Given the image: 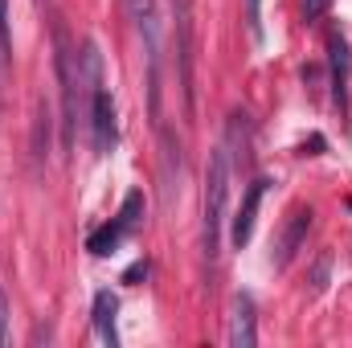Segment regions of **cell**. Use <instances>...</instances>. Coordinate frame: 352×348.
<instances>
[{
	"label": "cell",
	"instance_id": "obj_12",
	"mask_svg": "<svg viewBox=\"0 0 352 348\" xmlns=\"http://www.w3.org/2000/svg\"><path fill=\"white\" fill-rule=\"evenodd\" d=\"M328 4H332V0H303V17H307V21H320V17L328 12Z\"/></svg>",
	"mask_w": 352,
	"mask_h": 348
},
{
	"label": "cell",
	"instance_id": "obj_3",
	"mask_svg": "<svg viewBox=\"0 0 352 348\" xmlns=\"http://www.w3.org/2000/svg\"><path fill=\"white\" fill-rule=\"evenodd\" d=\"M140 217H144V193H127V201H123V209H119V217L115 221H107L102 230H94L87 238V250L90 254H111V250H119V242L140 226Z\"/></svg>",
	"mask_w": 352,
	"mask_h": 348
},
{
	"label": "cell",
	"instance_id": "obj_7",
	"mask_svg": "<svg viewBox=\"0 0 352 348\" xmlns=\"http://www.w3.org/2000/svg\"><path fill=\"white\" fill-rule=\"evenodd\" d=\"M266 184H270L266 176L250 180V188H246V201H242V209H238V217H234V230H230L234 246H246V242L254 238V217H258V201H263Z\"/></svg>",
	"mask_w": 352,
	"mask_h": 348
},
{
	"label": "cell",
	"instance_id": "obj_10",
	"mask_svg": "<svg viewBox=\"0 0 352 348\" xmlns=\"http://www.w3.org/2000/svg\"><path fill=\"white\" fill-rule=\"evenodd\" d=\"M328 50H332V87H336V102H340V111H344V107H349V41H344L340 33H332Z\"/></svg>",
	"mask_w": 352,
	"mask_h": 348
},
{
	"label": "cell",
	"instance_id": "obj_11",
	"mask_svg": "<svg viewBox=\"0 0 352 348\" xmlns=\"http://www.w3.org/2000/svg\"><path fill=\"white\" fill-rule=\"evenodd\" d=\"M0 58H12V25H8V0H0Z\"/></svg>",
	"mask_w": 352,
	"mask_h": 348
},
{
	"label": "cell",
	"instance_id": "obj_4",
	"mask_svg": "<svg viewBox=\"0 0 352 348\" xmlns=\"http://www.w3.org/2000/svg\"><path fill=\"white\" fill-rule=\"evenodd\" d=\"M176 12V58H180V90H184V115H192V4L173 0Z\"/></svg>",
	"mask_w": 352,
	"mask_h": 348
},
{
	"label": "cell",
	"instance_id": "obj_2",
	"mask_svg": "<svg viewBox=\"0 0 352 348\" xmlns=\"http://www.w3.org/2000/svg\"><path fill=\"white\" fill-rule=\"evenodd\" d=\"M127 17L135 21L144 50H148V94H152V115H160V12L156 0H123Z\"/></svg>",
	"mask_w": 352,
	"mask_h": 348
},
{
	"label": "cell",
	"instance_id": "obj_8",
	"mask_svg": "<svg viewBox=\"0 0 352 348\" xmlns=\"http://www.w3.org/2000/svg\"><path fill=\"white\" fill-rule=\"evenodd\" d=\"M307 230H311V209H295L291 213V221H287V230H283V238H278V254H274V266L283 270L287 262L295 259V250H299V242L307 238Z\"/></svg>",
	"mask_w": 352,
	"mask_h": 348
},
{
	"label": "cell",
	"instance_id": "obj_1",
	"mask_svg": "<svg viewBox=\"0 0 352 348\" xmlns=\"http://www.w3.org/2000/svg\"><path fill=\"white\" fill-rule=\"evenodd\" d=\"M230 176H234L230 148L217 144L213 156H209V176H205V226H201V246H205L209 270L221 259V230H226V205H230Z\"/></svg>",
	"mask_w": 352,
	"mask_h": 348
},
{
	"label": "cell",
	"instance_id": "obj_6",
	"mask_svg": "<svg viewBox=\"0 0 352 348\" xmlns=\"http://www.w3.org/2000/svg\"><path fill=\"white\" fill-rule=\"evenodd\" d=\"M230 345L234 348H254L258 345V312L250 295L234 299V316H230Z\"/></svg>",
	"mask_w": 352,
	"mask_h": 348
},
{
	"label": "cell",
	"instance_id": "obj_9",
	"mask_svg": "<svg viewBox=\"0 0 352 348\" xmlns=\"http://www.w3.org/2000/svg\"><path fill=\"white\" fill-rule=\"evenodd\" d=\"M115 316H119V299L111 291H98L94 295V332L102 345H119V332H115Z\"/></svg>",
	"mask_w": 352,
	"mask_h": 348
},
{
	"label": "cell",
	"instance_id": "obj_13",
	"mask_svg": "<svg viewBox=\"0 0 352 348\" xmlns=\"http://www.w3.org/2000/svg\"><path fill=\"white\" fill-rule=\"evenodd\" d=\"M0 345H8V295H4V283H0Z\"/></svg>",
	"mask_w": 352,
	"mask_h": 348
},
{
	"label": "cell",
	"instance_id": "obj_5",
	"mask_svg": "<svg viewBox=\"0 0 352 348\" xmlns=\"http://www.w3.org/2000/svg\"><path fill=\"white\" fill-rule=\"evenodd\" d=\"M115 135H119V123H115V98L111 90L98 87L90 94V140H94V152L107 156L115 148Z\"/></svg>",
	"mask_w": 352,
	"mask_h": 348
}]
</instances>
